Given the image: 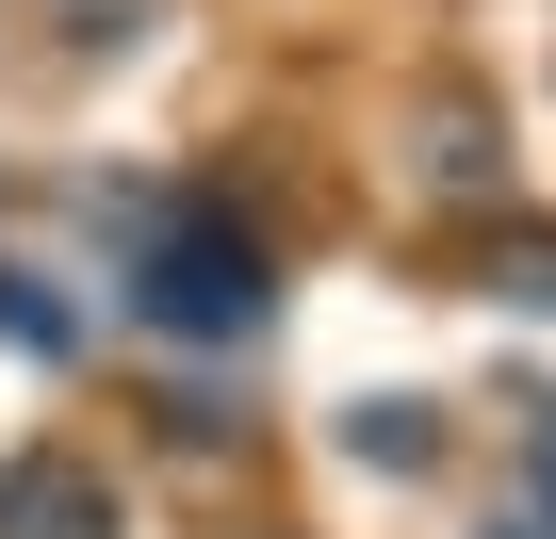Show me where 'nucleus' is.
I'll return each instance as SVG.
<instances>
[{"instance_id":"obj_1","label":"nucleus","mask_w":556,"mask_h":539,"mask_svg":"<svg viewBox=\"0 0 556 539\" xmlns=\"http://www.w3.org/2000/svg\"><path fill=\"white\" fill-rule=\"evenodd\" d=\"M131 311L180 328V344H262L278 328V261L245 213H148L131 229Z\"/></svg>"},{"instance_id":"obj_2","label":"nucleus","mask_w":556,"mask_h":539,"mask_svg":"<svg viewBox=\"0 0 556 539\" xmlns=\"http://www.w3.org/2000/svg\"><path fill=\"white\" fill-rule=\"evenodd\" d=\"M0 539H131V506H115L99 458L34 441V458H0Z\"/></svg>"},{"instance_id":"obj_3","label":"nucleus","mask_w":556,"mask_h":539,"mask_svg":"<svg viewBox=\"0 0 556 539\" xmlns=\"http://www.w3.org/2000/svg\"><path fill=\"white\" fill-rule=\"evenodd\" d=\"M426 180H442V196H507V147H491V99H442V115H426Z\"/></svg>"},{"instance_id":"obj_4","label":"nucleus","mask_w":556,"mask_h":539,"mask_svg":"<svg viewBox=\"0 0 556 539\" xmlns=\"http://www.w3.org/2000/svg\"><path fill=\"white\" fill-rule=\"evenodd\" d=\"M344 441H361L377 474H426V458H442V425H426L409 393H377V409H344Z\"/></svg>"},{"instance_id":"obj_5","label":"nucleus","mask_w":556,"mask_h":539,"mask_svg":"<svg viewBox=\"0 0 556 539\" xmlns=\"http://www.w3.org/2000/svg\"><path fill=\"white\" fill-rule=\"evenodd\" d=\"M0 344H17V360H66V344H83V328H66V295H34L17 261H0Z\"/></svg>"},{"instance_id":"obj_6","label":"nucleus","mask_w":556,"mask_h":539,"mask_svg":"<svg viewBox=\"0 0 556 539\" xmlns=\"http://www.w3.org/2000/svg\"><path fill=\"white\" fill-rule=\"evenodd\" d=\"M491 295L507 311H556V229H491Z\"/></svg>"},{"instance_id":"obj_7","label":"nucleus","mask_w":556,"mask_h":539,"mask_svg":"<svg viewBox=\"0 0 556 539\" xmlns=\"http://www.w3.org/2000/svg\"><path fill=\"white\" fill-rule=\"evenodd\" d=\"M491 539H540V523H491Z\"/></svg>"}]
</instances>
